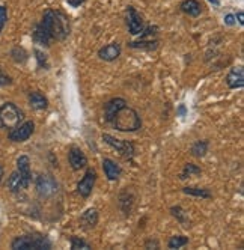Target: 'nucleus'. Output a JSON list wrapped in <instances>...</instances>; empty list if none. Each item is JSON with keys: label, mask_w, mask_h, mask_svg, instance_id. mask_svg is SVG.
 <instances>
[{"label": "nucleus", "mask_w": 244, "mask_h": 250, "mask_svg": "<svg viewBox=\"0 0 244 250\" xmlns=\"http://www.w3.org/2000/svg\"><path fill=\"white\" fill-rule=\"evenodd\" d=\"M71 33L68 15L58 9H47L42 20L35 26L32 38L35 44L48 47L53 41H65Z\"/></svg>", "instance_id": "1"}, {"label": "nucleus", "mask_w": 244, "mask_h": 250, "mask_svg": "<svg viewBox=\"0 0 244 250\" xmlns=\"http://www.w3.org/2000/svg\"><path fill=\"white\" fill-rule=\"evenodd\" d=\"M104 121L118 131L133 133L142 128V119L124 98H112L104 104Z\"/></svg>", "instance_id": "2"}, {"label": "nucleus", "mask_w": 244, "mask_h": 250, "mask_svg": "<svg viewBox=\"0 0 244 250\" xmlns=\"http://www.w3.org/2000/svg\"><path fill=\"white\" fill-rule=\"evenodd\" d=\"M11 247L15 250H50L51 241L42 234H27L17 237L11 243Z\"/></svg>", "instance_id": "3"}, {"label": "nucleus", "mask_w": 244, "mask_h": 250, "mask_svg": "<svg viewBox=\"0 0 244 250\" xmlns=\"http://www.w3.org/2000/svg\"><path fill=\"white\" fill-rule=\"evenodd\" d=\"M23 118V110L14 103H5L3 105H0V128L12 130L19 124H21Z\"/></svg>", "instance_id": "4"}, {"label": "nucleus", "mask_w": 244, "mask_h": 250, "mask_svg": "<svg viewBox=\"0 0 244 250\" xmlns=\"http://www.w3.org/2000/svg\"><path fill=\"white\" fill-rule=\"evenodd\" d=\"M35 187H37V193L40 198L42 199H48L53 198V196L58 193L59 190V184L51 175L42 173L37 178V183H35Z\"/></svg>", "instance_id": "5"}, {"label": "nucleus", "mask_w": 244, "mask_h": 250, "mask_svg": "<svg viewBox=\"0 0 244 250\" xmlns=\"http://www.w3.org/2000/svg\"><path fill=\"white\" fill-rule=\"evenodd\" d=\"M102 140L106 142L109 146L116 149L122 157H125L127 160H131L136 154V148L133 145V142H130V140H119V139H116L110 134H106V133L102 134Z\"/></svg>", "instance_id": "6"}, {"label": "nucleus", "mask_w": 244, "mask_h": 250, "mask_svg": "<svg viewBox=\"0 0 244 250\" xmlns=\"http://www.w3.org/2000/svg\"><path fill=\"white\" fill-rule=\"evenodd\" d=\"M35 131V124L33 121H26L23 124H19L17 127L9 130L8 139L12 142H26Z\"/></svg>", "instance_id": "7"}, {"label": "nucleus", "mask_w": 244, "mask_h": 250, "mask_svg": "<svg viewBox=\"0 0 244 250\" xmlns=\"http://www.w3.org/2000/svg\"><path fill=\"white\" fill-rule=\"evenodd\" d=\"M125 21H127L128 32L131 35H139L143 30V27H145L142 15L139 14L133 6H128L127 11H125Z\"/></svg>", "instance_id": "8"}, {"label": "nucleus", "mask_w": 244, "mask_h": 250, "mask_svg": "<svg viewBox=\"0 0 244 250\" xmlns=\"http://www.w3.org/2000/svg\"><path fill=\"white\" fill-rule=\"evenodd\" d=\"M95 181H97V172L94 169H88L84 173V176L77 184V193L81 196V198H89L92 190H94Z\"/></svg>", "instance_id": "9"}, {"label": "nucleus", "mask_w": 244, "mask_h": 250, "mask_svg": "<svg viewBox=\"0 0 244 250\" xmlns=\"http://www.w3.org/2000/svg\"><path fill=\"white\" fill-rule=\"evenodd\" d=\"M68 162L73 170H80L88 166V157L79 146H71L68 151Z\"/></svg>", "instance_id": "10"}, {"label": "nucleus", "mask_w": 244, "mask_h": 250, "mask_svg": "<svg viewBox=\"0 0 244 250\" xmlns=\"http://www.w3.org/2000/svg\"><path fill=\"white\" fill-rule=\"evenodd\" d=\"M121 51H122V48L118 42H110L98 50V56L104 62H113L121 56Z\"/></svg>", "instance_id": "11"}, {"label": "nucleus", "mask_w": 244, "mask_h": 250, "mask_svg": "<svg viewBox=\"0 0 244 250\" xmlns=\"http://www.w3.org/2000/svg\"><path fill=\"white\" fill-rule=\"evenodd\" d=\"M226 84L229 89H241L244 86V69L243 66L232 68L226 76Z\"/></svg>", "instance_id": "12"}, {"label": "nucleus", "mask_w": 244, "mask_h": 250, "mask_svg": "<svg viewBox=\"0 0 244 250\" xmlns=\"http://www.w3.org/2000/svg\"><path fill=\"white\" fill-rule=\"evenodd\" d=\"M17 170H19V173L21 175L26 187H29L32 183V172H30V160L27 155L19 157V160H17Z\"/></svg>", "instance_id": "13"}, {"label": "nucleus", "mask_w": 244, "mask_h": 250, "mask_svg": "<svg viewBox=\"0 0 244 250\" xmlns=\"http://www.w3.org/2000/svg\"><path fill=\"white\" fill-rule=\"evenodd\" d=\"M102 170H104V175H106V178L109 181L119 180V176L122 173L121 166L116 162H113V160H110V158H104L102 160Z\"/></svg>", "instance_id": "14"}, {"label": "nucleus", "mask_w": 244, "mask_h": 250, "mask_svg": "<svg viewBox=\"0 0 244 250\" xmlns=\"http://www.w3.org/2000/svg\"><path fill=\"white\" fill-rule=\"evenodd\" d=\"M29 104L33 110H45L48 107V100L40 91L29 92Z\"/></svg>", "instance_id": "15"}, {"label": "nucleus", "mask_w": 244, "mask_h": 250, "mask_svg": "<svg viewBox=\"0 0 244 250\" xmlns=\"http://www.w3.org/2000/svg\"><path fill=\"white\" fill-rule=\"evenodd\" d=\"M6 187L9 188L11 193H20L21 190L27 188L24 181H23V178L21 175L19 173V170H15L11 173V176L8 178V183H6Z\"/></svg>", "instance_id": "16"}, {"label": "nucleus", "mask_w": 244, "mask_h": 250, "mask_svg": "<svg viewBox=\"0 0 244 250\" xmlns=\"http://www.w3.org/2000/svg\"><path fill=\"white\" fill-rule=\"evenodd\" d=\"M80 222H81L83 228H86V229H92V228H95L97 223H98V211H97L95 208L86 209V211L81 214Z\"/></svg>", "instance_id": "17"}, {"label": "nucleus", "mask_w": 244, "mask_h": 250, "mask_svg": "<svg viewBox=\"0 0 244 250\" xmlns=\"http://www.w3.org/2000/svg\"><path fill=\"white\" fill-rule=\"evenodd\" d=\"M180 8L188 17H199L202 12V5L198 2V0H184Z\"/></svg>", "instance_id": "18"}, {"label": "nucleus", "mask_w": 244, "mask_h": 250, "mask_svg": "<svg viewBox=\"0 0 244 250\" xmlns=\"http://www.w3.org/2000/svg\"><path fill=\"white\" fill-rule=\"evenodd\" d=\"M170 214L183 225V228H185V229L191 228V222H190V219H188V214H187V211H185L183 207H180V205L172 207V208H170Z\"/></svg>", "instance_id": "19"}, {"label": "nucleus", "mask_w": 244, "mask_h": 250, "mask_svg": "<svg viewBox=\"0 0 244 250\" xmlns=\"http://www.w3.org/2000/svg\"><path fill=\"white\" fill-rule=\"evenodd\" d=\"M208 148H210V142H208V140H196L190 148V154L193 157H196V158H202V157L206 155Z\"/></svg>", "instance_id": "20"}, {"label": "nucleus", "mask_w": 244, "mask_h": 250, "mask_svg": "<svg viewBox=\"0 0 244 250\" xmlns=\"http://www.w3.org/2000/svg\"><path fill=\"white\" fill-rule=\"evenodd\" d=\"M130 48H136V50H146V51H152L159 47V41L157 40H139V41H133L128 42Z\"/></svg>", "instance_id": "21"}, {"label": "nucleus", "mask_w": 244, "mask_h": 250, "mask_svg": "<svg viewBox=\"0 0 244 250\" xmlns=\"http://www.w3.org/2000/svg\"><path fill=\"white\" fill-rule=\"evenodd\" d=\"M133 194L130 191H122L121 196H119V205H121V209L124 211V214H127V216H130L131 214V208H133Z\"/></svg>", "instance_id": "22"}, {"label": "nucleus", "mask_w": 244, "mask_h": 250, "mask_svg": "<svg viewBox=\"0 0 244 250\" xmlns=\"http://www.w3.org/2000/svg\"><path fill=\"white\" fill-rule=\"evenodd\" d=\"M183 191L188 196H195V198H202V199H210L211 198V191L203 187H184Z\"/></svg>", "instance_id": "23"}, {"label": "nucleus", "mask_w": 244, "mask_h": 250, "mask_svg": "<svg viewBox=\"0 0 244 250\" xmlns=\"http://www.w3.org/2000/svg\"><path fill=\"white\" fill-rule=\"evenodd\" d=\"M201 173H202V170H201V167L198 165H195V163H187L184 166V169L181 170V173H180V180H187V178H190V176L201 175Z\"/></svg>", "instance_id": "24"}, {"label": "nucleus", "mask_w": 244, "mask_h": 250, "mask_svg": "<svg viewBox=\"0 0 244 250\" xmlns=\"http://www.w3.org/2000/svg\"><path fill=\"white\" fill-rule=\"evenodd\" d=\"M188 244V237H184V235H173L169 243H167V247L169 249H181L184 246Z\"/></svg>", "instance_id": "25"}, {"label": "nucleus", "mask_w": 244, "mask_h": 250, "mask_svg": "<svg viewBox=\"0 0 244 250\" xmlns=\"http://www.w3.org/2000/svg\"><path fill=\"white\" fill-rule=\"evenodd\" d=\"M69 241H71V249L77 250V249H84V250H89L92 249L89 243H86L84 240L79 238V237H69Z\"/></svg>", "instance_id": "26"}, {"label": "nucleus", "mask_w": 244, "mask_h": 250, "mask_svg": "<svg viewBox=\"0 0 244 250\" xmlns=\"http://www.w3.org/2000/svg\"><path fill=\"white\" fill-rule=\"evenodd\" d=\"M11 55H12V59H14L15 62H19V63H23V62L27 59V53H26L21 47H15V48H12Z\"/></svg>", "instance_id": "27"}, {"label": "nucleus", "mask_w": 244, "mask_h": 250, "mask_svg": "<svg viewBox=\"0 0 244 250\" xmlns=\"http://www.w3.org/2000/svg\"><path fill=\"white\" fill-rule=\"evenodd\" d=\"M35 56H37V61H38V66L42 68V69H48L50 68V63H48V59H47V55L41 50H35Z\"/></svg>", "instance_id": "28"}, {"label": "nucleus", "mask_w": 244, "mask_h": 250, "mask_svg": "<svg viewBox=\"0 0 244 250\" xmlns=\"http://www.w3.org/2000/svg\"><path fill=\"white\" fill-rule=\"evenodd\" d=\"M157 30L159 27L157 26H149V27H143V30L139 33V40H149L154 35H157Z\"/></svg>", "instance_id": "29"}, {"label": "nucleus", "mask_w": 244, "mask_h": 250, "mask_svg": "<svg viewBox=\"0 0 244 250\" xmlns=\"http://www.w3.org/2000/svg\"><path fill=\"white\" fill-rule=\"evenodd\" d=\"M6 20H8L6 8H5V6H0V32L3 30V27H5V24H6Z\"/></svg>", "instance_id": "30"}, {"label": "nucleus", "mask_w": 244, "mask_h": 250, "mask_svg": "<svg viewBox=\"0 0 244 250\" xmlns=\"http://www.w3.org/2000/svg\"><path fill=\"white\" fill-rule=\"evenodd\" d=\"M12 83V79L8 76V74H5L2 69H0V87H5V86H9Z\"/></svg>", "instance_id": "31"}, {"label": "nucleus", "mask_w": 244, "mask_h": 250, "mask_svg": "<svg viewBox=\"0 0 244 250\" xmlns=\"http://www.w3.org/2000/svg\"><path fill=\"white\" fill-rule=\"evenodd\" d=\"M235 23H237V20H235V15H234V14L224 15V24H226V26H234Z\"/></svg>", "instance_id": "32"}, {"label": "nucleus", "mask_w": 244, "mask_h": 250, "mask_svg": "<svg viewBox=\"0 0 244 250\" xmlns=\"http://www.w3.org/2000/svg\"><path fill=\"white\" fill-rule=\"evenodd\" d=\"M65 2L69 5V6H73V8H79L84 3V0H65Z\"/></svg>", "instance_id": "33"}, {"label": "nucleus", "mask_w": 244, "mask_h": 250, "mask_svg": "<svg viewBox=\"0 0 244 250\" xmlns=\"http://www.w3.org/2000/svg\"><path fill=\"white\" fill-rule=\"evenodd\" d=\"M145 247L146 249H159L160 247V244H159V241H157V240H148L146 243H145Z\"/></svg>", "instance_id": "34"}, {"label": "nucleus", "mask_w": 244, "mask_h": 250, "mask_svg": "<svg viewBox=\"0 0 244 250\" xmlns=\"http://www.w3.org/2000/svg\"><path fill=\"white\" fill-rule=\"evenodd\" d=\"M235 20H238V23L243 26L244 24V14H243V11H238L237 14H235Z\"/></svg>", "instance_id": "35"}, {"label": "nucleus", "mask_w": 244, "mask_h": 250, "mask_svg": "<svg viewBox=\"0 0 244 250\" xmlns=\"http://www.w3.org/2000/svg\"><path fill=\"white\" fill-rule=\"evenodd\" d=\"M178 113H180V115H184V113H185V107H184L183 104L180 105V109H178Z\"/></svg>", "instance_id": "36"}, {"label": "nucleus", "mask_w": 244, "mask_h": 250, "mask_svg": "<svg viewBox=\"0 0 244 250\" xmlns=\"http://www.w3.org/2000/svg\"><path fill=\"white\" fill-rule=\"evenodd\" d=\"M208 2H211L213 5H216V6H219L220 5V0H208Z\"/></svg>", "instance_id": "37"}, {"label": "nucleus", "mask_w": 244, "mask_h": 250, "mask_svg": "<svg viewBox=\"0 0 244 250\" xmlns=\"http://www.w3.org/2000/svg\"><path fill=\"white\" fill-rule=\"evenodd\" d=\"M2 178H3V169L0 167V181H2Z\"/></svg>", "instance_id": "38"}]
</instances>
